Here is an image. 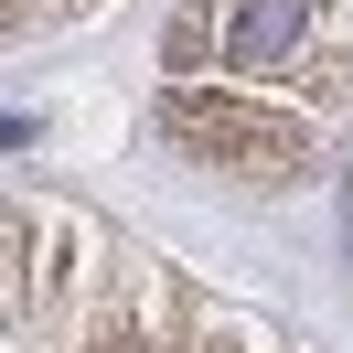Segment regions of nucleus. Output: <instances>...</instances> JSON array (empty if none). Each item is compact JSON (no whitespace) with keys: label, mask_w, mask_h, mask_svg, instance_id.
I'll return each instance as SVG.
<instances>
[{"label":"nucleus","mask_w":353,"mask_h":353,"mask_svg":"<svg viewBox=\"0 0 353 353\" xmlns=\"http://www.w3.org/2000/svg\"><path fill=\"white\" fill-rule=\"evenodd\" d=\"M300 43H310V0H225V65L289 75Z\"/></svg>","instance_id":"obj_2"},{"label":"nucleus","mask_w":353,"mask_h":353,"mask_svg":"<svg viewBox=\"0 0 353 353\" xmlns=\"http://www.w3.org/2000/svg\"><path fill=\"white\" fill-rule=\"evenodd\" d=\"M203 32H214V0H193V11L172 22V65H203Z\"/></svg>","instance_id":"obj_3"},{"label":"nucleus","mask_w":353,"mask_h":353,"mask_svg":"<svg viewBox=\"0 0 353 353\" xmlns=\"http://www.w3.org/2000/svg\"><path fill=\"white\" fill-rule=\"evenodd\" d=\"M172 139L214 172H246V182H300L310 172V129L289 108H246V97H214V86H182L172 97Z\"/></svg>","instance_id":"obj_1"}]
</instances>
